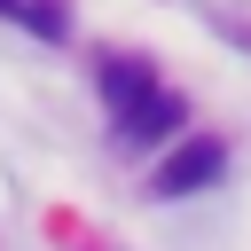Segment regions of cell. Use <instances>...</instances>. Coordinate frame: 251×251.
I'll return each mask as SVG.
<instances>
[{"mask_svg":"<svg viewBox=\"0 0 251 251\" xmlns=\"http://www.w3.org/2000/svg\"><path fill=\"white\" fill-rule=\"evenodd\" d=\"M220 173H227V149H220V141H180V149L157 165L149 188H157V196H196V188H212Z\"/></svg>","mask_w":251,"mask_h":251,"instance_id":"1","label":"cell"},{"mask_svg":"<svg viewBox=\"0 0 251 251\" xmlns=\"http://www.w3.org/2000/svg\"><path fill=\"white\" fill-rule=\"evenodd\" d=\"M102 94H110V110L126 118V110H141V102L157 94V78H149L141 63H102Z\"/></svg>","mask_w":251,"mask_h":251,"instance_id":"2","label":"cell"},{"mask_svg":"<svg viewBox=\"0 0 251 251\" xmlns=\"http://www.w3.org/2000/svg\"><path fill=\"white\" fill-rule=\"evenodd\" d=\"M173 126H180V102H173L165 86H157L141 110H126V118H118V133H126V141H157V133H173Z\"/></svg>","mask_w":251,"mask_h":251,"instance_id":"3","label":"cell"},{"mask_svg":"<svg viewBox=\"0 0 251 251\" xmlns=\"http://www.w3.org/2000/svg\"><path fill=\"white\" fill-rule=\"evenodd\" d=\"M0 16H16V24H31L39 39H63V24H71V16L55 8V0H0Z\"/></svg>","mask_w":251,"mask_h":251,"instance_id":"4","label":"cell"}]
</instances>
